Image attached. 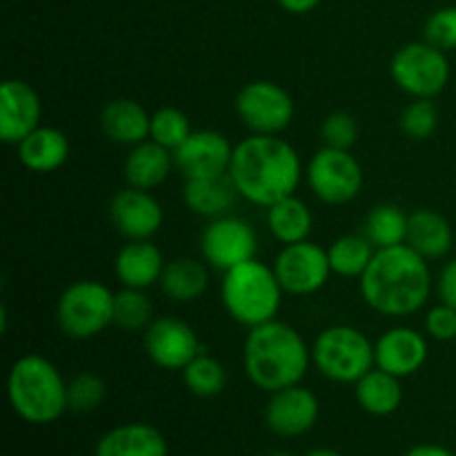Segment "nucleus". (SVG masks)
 Segmentation results:
<instances>
[{
  "label": "nucleus",
  "instance_id": "obj_31",
  "mask_svg": "<svg viewBox=\"0 0 456 456\" xmlns=\"http://www.w3.org/2000/svg\"><path fill=\"white\" fill-rule=\"evenodd\" d=\"M183 381H185V387L191 395L200 396V399H212V396H218L225 390L227 372L221 361L200 352L196 359H191L185 365Z\"/></svg>",
  "mask_w": 456,
  "mask_h": 456
},
{
  "label": "nucleus",
  "instance_id": "obj_40",
  "mask_svg": "<svg viewBox=\"0 0 456 456\" xmlns=\"http://www.w3.org/2000/svg\"><path fill=\"white\" fill-rule=\"evenodd\" d=\"M276 3L289 13H310L312 9L319 7L323 0H276Z\"/></svg>",
  "mask_w": 456,
  "mask_h": 456
},
{
  "label": "nucleus",
  "instance_id": "obj_15",
  "mask_svg": "<svg viewBox=\"0 0 456 456\" xmlns=\"http://www.w3.org/2000/svg\"><path fill=\"white\" fill-rule=\"evenodd\" d=\"M110 218L127 240H150L163 227V205L151 191L125 187L110 200Z\"/></svg>",
  "mask_w": 456,
  "mask_h": 456
},
{
  "label": "nucleus",
  "instance_id": "obj_7",
  "mask_svg": "<svg viewBox=\"0 0 456 456\" xmlns=\"http://www.w3.org/2000/svg\"><path fill=\"white\" fill-rule=\"evenodd\" d=\"M56 321L65 337L89 341L114 323V292L101 281H76L58 298Z\"/></svg>",
  "mask_w": 456,
  "mask_h": 456
},
{
  "label": "nucleus",
  "instance_id": "obj_17",
  "mask_svg": "<svg viewBox=\"0 0 456 456\" xmlns=\"http://www.w3.org/2000/svg\"><path fill=\"white\" fill-rule=\"evenodd\" d=\"M321 414V403L316 395L301 383L285 390L272 392L265 408V423L276 436L294 439L303 436L316 426Z\"/></svg>",
  "mask_w": 456,
  "mask_h": 456
},
{
  "label": "nucleus",
  "instance_id": "obj_20",
  "mask_svg": "<svg viewBox=\"0 0 456 456\" xmlns=\"http://www.w3.org/2000/svg\"><path fill=\"white\" fill-rule=\"evenodd\" d=\"M172 169H176L174 151L147 138V141L134 145L125 156L123 176L129 187L151 191L167 181Z\"/></svg>",
  "mask_w": 456,
  "mask_h": 456
},
{
  "label": "nucleus",
  "instance_id": "obj_14",
  "mask_svg": "<svg viewBox=\"0 0 456 456\" xmlns=\"http://www.w3.org/2000/svg\"><path fill=\"white\" fill-rule=\"evenodd\" d=\"M234 145L230 138L214 129H196L178 150H174V163L185 181L194 178H216L230 174Z\"/></svg>",
  "mask_w": 456,
  "mask_h": 456
},
{
  "label": "nucleus",
  "instance_id": "obj_35",
  "mask_svg": "<svg viewBox=\"0 0 456 456\" xmlns=\"http://www.w3.org/2000/svg\"><path fill=\"white\" fill-rule=\"evenodd\" d=\"M401 132L412 141H428L439 127V110L432 98H414L401 114Z\"/></svg>",
  "mask_w": 456,
  "mask_h": 456
},
{
  "label": "nucleus",
  "instance_id": "obj_36",
  "mask_svg": "<svg viewBox=\"0 0 456 456\" xmlns=\"http://www.w3.org/2000/svg\"><path fill=\"white\" fill-rule=\"evenodd\" d=\"M321 141L334 150H352L359 141V123L347 111H332L321 123Z\"/></svg>",
  "mask_w": 456,
  "mask_h": 456
},
{
  "label": "nucleus",
  "instance_id": "obj_29",
  "mask_svg": "<svg viewBox=\"0 0 456 456\" xmlns=\"http://www.w3.org/2000/svg\"><path fill=\"white\" fill-rule=\"evenodd\" d=\"M408 223L410 214H405L399 205L381 203L370 209L363 234L377 249L395 248V245H403L408 240Z\"/></svg>",
  "mask_w": 456,
  "mask_h": 456
},
{
  "label": "nucleus",
  "instance_id": "obj_6",
  "mask_svg": "<svg viewBox=\"0 0 456 456\" xmlns=\"http://www.w3.org/2000/svg\"><path fill=\"white\" fill-rule=\"evenodd\" d=\"M312 365L332 383L354 386L374 368V343L352 325H330L312 343Z\"/></svg>",
  "mask_w": 456,
  "mask_h": 456
},
{
  "label": "nucleus",
  "instance_id": "obj_39",
  "mask_svg": "<svg viewBox=\"0 0 456 456\" xmlns=\"http://www.w3.org/2000/svg\"><path fill=\"white\" fill-rule=\"evenodd\" d=\"M436 292H439L441 303L456 310V258L445 263L441 270L439 279H436Z\"/></svg>",
  "mask_w": 456,
  "mask_h": 456
},
{
  "label": "nucleus",
  "instance_id": "obj_32",
  "mask_svg": "<svg viewBox=\"0 0 456 456\" xmlns=\"http://www.w3.org/2000/svg\"><path fill=\"white\" fill-rule=\"evenodd\" d=\"M154 321V305L145 289L123 288L114 294V325L125 332H141Z\"/></svg>",
  "mask_w": 456,
  "mask_h": 456
},
{
  "label": "nucleus",
  "instance_id": "obj_38",
  "mask_svg": "<svg viewBox=\"0 0 456 456\" xmlns=\"http://www.w3.org/2000/svg\"><path fill=\"white\" fill-rule=\"evenodd\" d=\"M426 334L435 341H456V310L439 303L426 314Z\"/></svg>",
  "mask_w": 456,
  "mask_h": 456
},
{
  "label": "nucleus",
  "instance_id": "obj_9",
  "mask_svg": "<svg viewBox=\"0 0 456 456\" xmlns=\"http://www.w3.org/2000/svg\"><path fill=\"white\" fill-rule=\"evenodd\" d=\"M305 181L321 203L346 205L361 194L363 167L350 150L323 145L307 163Z\"/></svg>",
  "mask_w": 456,
  "mask_h": 456
},
{
  "label": "nucleus",
  "instance_id": "obj_13",
  "mask_svg": "<svg viewBox=\"0 0 456 456\" xmlns=\"http://www.w3.org/2000/svg\"><path fill=\"white\" fill-rule=\"evenodd\" d=\"M142 343L151 363L167 372H183L185 365L203 352L194 328L176 316H160L151 321L142 334Z\"/></svg>",
  "mask_w": 456,
  "mask_h": 456
},
{
  "label": "nucleus",
  "instance_id": "obj_2",
  "mask_svg": "<svg viewBox=\"0 0 456 456\" xmlns=\"http://www.w3.org/2000/svg\"><path fill=\"white\" fill-rule=\"evenodd\" d=\"M365 305L381 316L417 314L432 292V274L428 258L414 252L408 243L377 249L368 270L359 279Z\"/></svg>",
  "mask_w": 456,
  "mask_h": 456
},
{
  "label": "nucleus",
  "instance_id": "obj_11",
  "mask_svg": "<svg viewBox=\"0 0 456 456\" xmlns=\"http://www.w3.org/2000/svg\"><path fill=\"white\" fill-rule=\"evenodd\" d=\"M258 236L245 218L223 216L209 218L200 236V256L209 267L227 272L245 261L256 258Z\"/></svg>",
  "mask_w": 456,
  "mask_h": 456
},
{
  "label": "nucleus",
  "instance_id": "obj_25",
  "mask_svg": "<svg viewBox=\"0 0 456 456\" xmlns=\"http://www.w3.org/2000/svg\"><path fill=\"white\" fill-rule=\"evenodd\" d=\"M354 390L356 403L372 417H390L401 408V401H403L401 379L377 365L354 383Z\"/></svg>",
  "mask_w": 456,
  "mask_h": 456
},
{
  "label": "nucleus",
  "instance_id": "obj_37",
  "mask_svg": "<svg viewBox=\"0 0 456 456\" xmlns=\"http://www.w3.org/2000/svg\"><path fill=\"white\" fill-rule=\"evenodd\" d=\"M426 43L435 45L441 52H454L456 49V7L436 9L426 22Z\"/></svg>",
  "mask_w": 456,
  "mask_h": 456
},
{
  "label": "nucleus",
  "instance_id": "obj_3",
  "mask_svg": "<svg viewBox=\"0 0 456 456\" xmlns=\"http://www.w3.org/2000/svg\"><path fill=\"white\" fill-rule=\"evenodd\" d=\"M312 365V347L292 325L274 319L249 330L243 346V368L263 392L298 386Z\"/></svg>",
  "mask_w": 456,
  "mask_h": 456
},
{
  "label": "nucleus",
  "instance_id": "obj_5",
  "mask_svg": "<svg viewBox=\"0 0 456 456\" xmlns=\"http://www.w3.org/2000/svg\"><path fill=\"white\" fill-rule=\"evenodd\" d=\"M283 288L274 274V267L258 258L245 261L223 272L221 301L227 314L245 328L270 323L279 316L283 305Z\"/></svg>",
  "mask_w": 456,
  "mask_h": 456
},
{
  "label": "nucleus",
  "instance_id": "obj_19",
  "mask_svg": "<svg viewBox=\"0 0 456 456\" xmlns=\"http://www.w3.org/2000/svg\"><path fill=\"white\" fill-rule=\"evenodd\" d=\"M163 270V252L151 240H127L116 254L114 274L123 288L150 289L160 283Z\"/></svg>",
  "mask_w": 456,
  "mask_h": 456
},
{
  "label": "nucleus",
  "instance_id": "obj_16",
  "mask_svg": "<svg viewBox=\"0 0 456 456\" xmlns=\"http://www.w3.org/2000/svg\"><path fill=\"white\" fill-rule=\"evenodd\" d=\"M43 102L27 80L7 78L0 85V141L18 145L40 127Z\"/></svg>",
  "mask_w": 456,
  "mask_h": 456
},
{
  "label": "nucleus",
  "instance_id": "obj_4",
  "mask_svg": "<svg viewBox=\"0 0 456 456\" xmlns=\"http://www.w3.org/2000/svg\"><path fill=\"white\" fill-rule=\"evenodd\" d=\"M7 396L13 412L34 426H49L69 410L67 381L56 365L40 354L13 361L7 377Z\"/></svg>",
  "mask_w": 456,
  "mask_h": 456
},
{
  "label": "nucleus",
  "instance_id": "obj_1",
  "mask_svg": "<svg viewBox=\"0 0 456 456\" xmlns=\"http://www.w3.org/2000/svg\"><path fill=\"white\" fill-rule=\"evenodd\" d=\"M227 176L240 199L270 208L276 200L297 194L303 181V163L285 138L252 134L234 145Z\"/></svg>",
  "mask_w": 456,
  "mask_h": 456
},
{
  "label": "nucleus",
  "instance_id": "obj_33",
  "mask_svg": "<svg viewBox=\"0 0 456 456\" xmlns=\"http://www.w3.org/2000/svg\"><path fill=\"white\" fill-rule=\"evenodd\" d=\"M191 132L194 129H191L190 118L178 107H160L151 114L150 138L159 145L167 147V150H178L190 138Z\"/></svg>",
  "mask_w": 456,
  "mask_h": 456
},
{
  "label": "nucleus",
  "instance_id": "obj_28",
  "mask_svg": "<svg viewBox=\"0 0 456 456\" xmlns=\"http://www.w3.org/2000/svg\"><path fill=\"white\" fill-rule=\"evenodd\" d=\"M209 288V272L205 263L196 258H174L165 263L160 276V289L174 303L199 301Z\"/></svg>",
  "mask_w": 456,
  "mask_h": 456
},
{
  "label": "nucleus",
  "instance_id": "obj_22",
  "mask_svg": "<svg viewBox=\"0 0 456 456\" xmlns=\"http://www.w3.org/2000/svg\"><path fill=\"white\" fill-rule=\"evenodd\" d=\"M94 456H167V441L150 423H125L101 436Z\"/></svg>",
  "mask_w": 456,
  "mask_h": 456
},
{
  "label": "nucleus",
  "instance_id": "obj_10",
  "mask_svg": "<svg viewBox=\"0 0 456 456\" xmlns=\"http://www.w3.org/2000/svg\"><path fill=\"white\" fill-rule=\"evenodd\" d=\"M236 116L252 134L279 136L292 125L294 101L274 80H252L243 85L234 101Z\"/></svg>",
  "mask_w": 456,
  "mask_h": 456
},
{
  "label": "nucleus",
  "instance_id": "obj_18",
  "mask_svg": "<svg viewBox=\"0 0 456 456\" xmlns=\"http://www.w3.org/2000/svg\"><path fill=\"white\" fill-rule=\"evenodd\" d=\"M428 356H430V346H428L426 334L414 328H405V325L386 330L374 343L377 368L399 379L417 374L426 365Z\"/></svg>",
  "mask_w": 456,
  "mask_h": 456
},
{
  "label": "nucleus",
  "instance_id": "obj_30",
  "mask_svg": "<svg viewBox=\"0 0 456 456\" xmlns=\"http://www.w3.org/2000/svg\"><path fill=\"white\" fill-rule=\"evenodd\" d=\"M374 252H377V248L370 243L365 234L341 236L328 248L332 274L343 276V279H361L363 272L368 270Z\"/></svg>",
  "mask_w": 456,
  "mask_h": 456
},
{
  "label": "nucleus",
  "instance_id": "obj_43",
  "mask_svg": "<svg viewBox=\"0 0 456 456\" xmlns=\"http://www.w3.org/2000/svg\"><path fill=\"white\" fill-rule=\"evenodd\" d=\"M270 456H292V454H288V452H274V454H270Z\"/></svg>",
  "mask_w": 456,
  "mask_h": 456
},
{
  "label": "nucleus",
  "instance_id": "obj_27",
  "mask_svg": "<svg viewBox=\"0 0 456 456\" xmlns=\"http://www.w3.org/2000/svg\"><path fill=\"white\" fill-rule=\"evenodd\" d=\"M236 196L239 191L230 176L194 178V181H185V187H183V200L187 209L205 218H216L230 212Z\"/></svg>",
  "mask_w": 456,
  "mask_h": 456
},
{
  "label": "nucleus",
  "instance_id": "obj_24",
  "mask_svg": "<svg viewBox=\"0 0 456 456\" xmlns=\"http://www.w3.org/2000/svg\"><path fill=\"white\" fill-rule=\"evenodd\" d=\"M405 243L421 254L428 261L444 258L452 249L454 234L448 218L435 209H414L408 223V240Z\"/></svg>",
  "mask_w": 456,
  "mask_h": 456
},
{
  "label": "nucleus",
  "instance_id": "obj_21",
  "mask_svg": "<svg viewBox=\"0 0 456 456\" xmlns=\"http://www.w3.org/2000/svg\"><path fill=\"white\" fill-rule=\"evenodd\" d=\"M98 123L107 141L134 147L150 138L151 114L134 98H116L102 107Z\"/></svg>",
  "mask_w": 456,
  "mask_h": 456
},
{
  "label": "nucleus",
  "instance_id": "obj_42",
  "mask_svg": "<svg viewBox=\"0 0 456 456\" xmlns=\"http://www.w3.org/2000/svg\"><path fill=\"white\" fill-rule=\"evenodd\" d=\"M305 456H343V454H341V452H337V450L319 448V450H312V452H307Z\"/></svg>",
  "mask_w": 456,
  "mask_h": 456
},
{
  "label": "nucleus",
  "instance_id": "obj_34",
  "mask_svg": "<svg viewBox=\"0 0 456 456\" xmlns=\"http://www.w3.org/2000/svg\"><path fill=\"white\" fill-rule=\"evenodd\" d=\"M107 399V383L96 372H80L67 381V405L71 412H94Z\"/></svg>",
  "mask_w": 456,
  "mask_h": 456
},
{
  "label": "nucleus",
  "instance_id": "obj_41",
  "mask_svg": "<svg viewBox=\"0 0 456 456\" xmlns=\"http://www.w3.org/2000/svg\"><path fill=\"white\" fill-rule=\"evenodd\" d=\"M405 456H454L450 452L448 448H444V445H436V444H421V445H414V448H410Z\"/></svg>",
  "mask_w": 456,
  "mask_h": 456
},
{
  "label": "nucleus",
  "instance_id": "obj_8",
  "mask_svg": "<svg viewBox=\"0 0 456 456\" xmlns=\"http://www.w3.org/2000/svg\"><path fill=\"white\" fill-rule=\"evenodd\" d=\"M390 76L412 98H435L448 87V53L430 43H408L392 56Z\"/></svg>",
  "mask_w": 456,
  "mask_h": 456
},
{
  "label": "nucleus",
  "instance_id": "obj_12",
  "mask_svg": "<svg viewBox=\"0 0 456 456\" xmlns=\"http://www.w3.org/2000/svg\"><path fill=\"white\" fill-rule=\"evenodd\" d=\"M274 274L281 288L289 297H310L321 292L332 276L328 249L310 239L301 243L283 245L274 258Z\"/></svg>",
  "mask_w": 456,
  "mask_h": 456
},
{
  "label": "nucleus",
  "instance_id": "obj_26",
  "mask_svg": "<svg viewBox=\"0 0 456 456\" xmlns=\"http://www.w3.org/2000/svg\"><path fill=\"white\" fill-rule=\"evenodd\" d=\"M265 209L267 230H270V234L279 243L292 245L310 239L312 227H314V216H312L310 208L297 194L285 196V199L276 200V203H272Z\"/></svg>",
  "mask_w": 456,
  "mask_h": 456
},
{
  "label": "nucleus",
  "instance_id": "obj_23",
  "mask_svg": "<svg viewBox=\"0 0 456 456\" xmlns=\"http://www.w3.org/2000/svg\"><path fill=\"white\" fill-rule=\"evenodd\" d=\"M16 150L22 167L34 174H52L67 163L71 145L65 132L40 125L25 141L18 142Z\"/></svg>",
  "mask_w": 456,
  "mask_h": 456
}]
</instances>
